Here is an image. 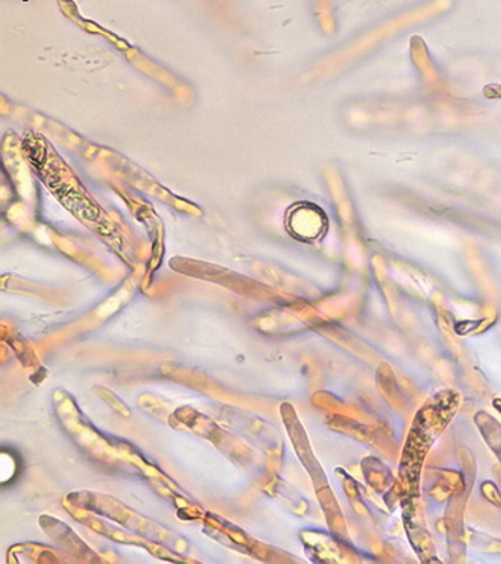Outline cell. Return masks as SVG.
<instances>
[{
	"label": "cell",
	"instance_id": "obj_1",
	"mask_svg": "<svg viewBox=\"0 0 501 564\" xmlns=\"http://www.w3.org/2000/svg\"><path fill=\"white\" fill-rule=\"evenodd\" d=\"M286 228L299 240H315L326 230L327 218L322 208L303 202L287 212Z\"/></svg>",
	"mask_w": 501,
	"mask_h": 564
}]
</instances>
